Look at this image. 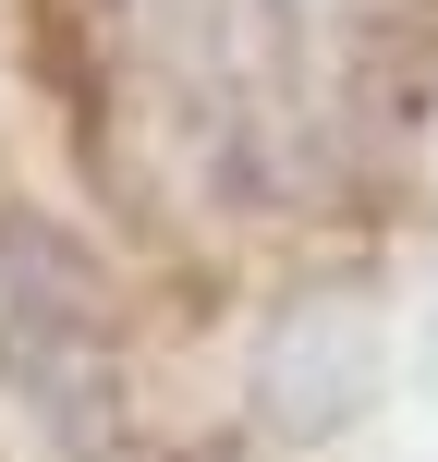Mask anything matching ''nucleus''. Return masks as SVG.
<instances>
[{"instance_id": "obj_2", "label": "nucleus", "mask_w": 438, "mask_h": 462, "mask_svg": "<svg viewBox=\"0 0 438 462\" xmlns=\"http://www.w3.org/2000/svg\"><path fill=\"white\" fill-rule=\"evenodd\" d=\"M377 377H390V317H377L366 280H304L293 304L256 341V414L268 439H341L353 414H377Z\"/></svg>"}, {"instance_id": "obj_3", "label": "nucleus", "mask_w": 438, "mask_h": 462, "mask_svg": "<svg viewBox=\"0 0 438 462\" xmlns=\"http://www.w3.org/2000/svg\"><path fill=\"white\" fill-rule=\"evenodd\" d=\"M122 462H231V450H208V439H159V450H122Z\"/></svg>"}, {"instance_id": "obj_1", "label": "nucleus", "mask_w": 438, "mask_h": 462, "mask_svg": "<svg viewBox=\"0 0 438 462\" xmlns=\"http://www.w3.org/2000/svg\"><path fill=\"white\" fill-rule=\"evenodd\" d=\"M0 390L61 462H122V304L86 231L13 208L0 219Z\"/></svg>"}]
</instances>
